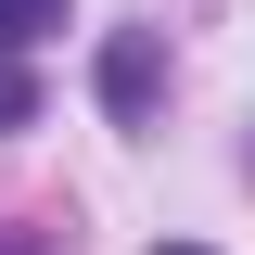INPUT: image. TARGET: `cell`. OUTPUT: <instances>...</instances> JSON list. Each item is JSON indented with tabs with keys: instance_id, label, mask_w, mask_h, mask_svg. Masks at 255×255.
Listing matches in <instances>:
<instances>
[{
	"instance_id": "3",
	"label": "cell",
	"mask_w": 255,
	"mask_h": 255,
	"mask_svg": "<svg viewBox=\"0 0 255 255\" xmlns=\"http://www.w3.org/2000/svg\"><path fill=\"white\" fill-rule=\"evenodd\" d=\"M13 128H38V77L26 64H0V140H13Z\"/></svg>"
},
{
	"instance_id": "6",
	"label": "cell",
	"mask_w": 255,
	"mask_h": 255,
	"mask_svg": "<svg viewBox=\"0 0 255 255\" xmlns=\"http://www.w3.org/2000/svg\"><path fill=\"white\" fill-rule=\"evenodd\" d=\"M243 166H255V153H243Z\"/></svg>"
},
{
	"instance_id": "5",
	"label": "cell",
	"mask_w": 255,
	"mask_h": 255,
	"mask_svg": "<svg viewBox=\"0 0 255 255\" xmlns=\"http://www.w3.org/2000/svg\"><path fill=\"white\" fill-rule=\"evenodd\" d=\"M166 255H204V243H166Z\"/></svg>"
},
{
	"instance_id": "2",
	"label": "cell",
	"mask_w": 255,
	"mask_h": 255,
	"mask_svg": "<svg viewBox=\"0 0 255 255\" xmlns=\"http://www.w3.org/2000/svg\"><path fill=\"white\" fill-rule=\"evenodd\" d=\"M64 13H77V0H0V64H26L38 38L64 26Z\"/></svg>"
},
{
	"instance_id": "1",
	"label": "cell",
	"mask_w": 255,
	"mask_h": 255,
	"mask_svg": "<svg viewBox=\"0 0 255 255\" xmlns=\"http://www.w3.org/2000/svg\"><path fill=\"white\" fill-rule=\"evenodd\" d=\"M153 90H166V51L140 26H115V38H102V115H115V128H153Z\"/></svg>"
},
{
	"instance_id": "4",
	"label": "cell",
	"mask_w": 255,
	"mask_h": 255,
	"mask_svg": "<svg viewBox=\"0 0 255 255\" xmlns=\"http://www.w3.org/2000/svg\"><path fill=\"white\" fill-rule=\"evenodd\" d=\"M0 255H38V230H0Z\"/></svg>"
}]
</instances>
